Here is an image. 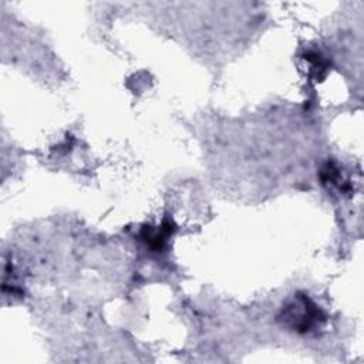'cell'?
<instances>
[{"label":"cell","mask_w":364,"mask_h":364,"mask_svg":"<svg viewBox=\"0 0 364 364\" xmlns=\"http://www.w3.org/2000/svg\"><path fill=\"white\" fill-rule=\"evenodd\" d=\"M282 320L293 330L307 333L320 327L324 321V313L306 296H296L282 313Z\"/></svg>","instance_id":"cell-1"}]
</instances>
